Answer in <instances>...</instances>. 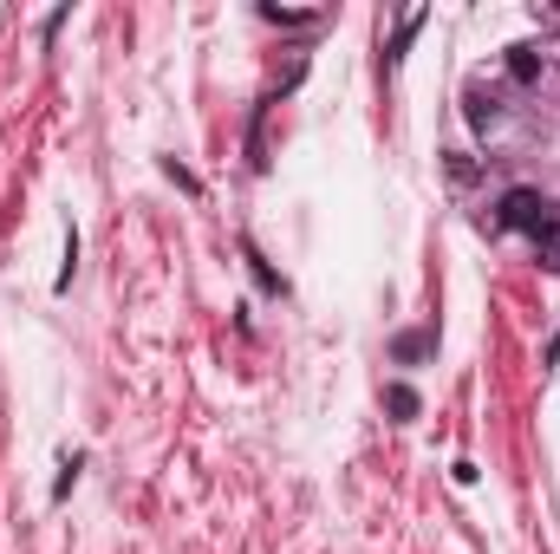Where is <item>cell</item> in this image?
Wrapping results in <instances>:
<instances>
[{
	"mask_svg": "<svg viewBox=\"0 0 560 554\" xmlns=\"http://www.w3.org/2000/svg\"><path fill=\"white\" fill-rule=\"evenodd\" d=\"M509 72H515L522 85H535V79H541V53H535V46H515V53H509Z\"/></svg>",
	"mask_w": 560,
	"mask_h": 554,
	"instance_id": "cell-3",
	"label": "cell"
},
{
	"mask_svg": "<svg viewBox=\"0 0 560 554\" xmlns=\"http://www.w3.org/2000/svg\"><path fill=\"white\" fill-rule=\"evenodd\" d=\"M392 412H398V417H418V392H411V385H392Z\"/></svg>",
	"mask_w": 560,
	"mask_h": 554,
	"instance_id": "cell-5",
	"label": "cell"
},
{
	"mask_svg": "<svg viewBox=\"0 0 560 554\" xmlns=\"http://www.w3.org/2000/svg\"><path fill=\"white\" fill-rule=\"evenodd\" d=\"M423 346H430V339H423V333H405V339H398V359H418Z\"/></svg>",
	"mask_w": 560,
	"mask_h": 554,
	"instance_id": "cell-6",
	"label": "cell"
},
{
	"mask_svg": "<svg viewBox=\"0 0 560 554\" xmlns=\"http://www.w3.org/2000/svg\"><path fill=\"white\" fill-rule=\"evenodd\" d=\"M268 26H313V13H293V7H261Z\"/></svg>",
	"mask_w": 560,
	"mask_h": 554,
	"instance_id": "cell-4",
	"label": "cell"
},
{
	"mask_svg": "<svg viewBox=\"0 0 560 554\" xmlns=\"http://www.w3.org/2000/svg\"><path fill=\"white\" fill-rule=\"evenodd\" d=\"M541 222H555V216H548V203H541L535 189H509V196H502V229H528V235H535Z\"/></svg>",
	"mask_w": 560,
	"mask_h": 554,
	"instance_id": "cell-1",
	"label": "cell"
},
{
	"mask_svg": "<svg viewBox=\"0 0 560 554\" xmlns=\"http://www.w3.org/2000/svg\"><path fill=\"white\" fill-rule=\"evenodd\" d=\"M535 255H541V262H548V268L560 275V216H555V222H541V229H535Z\"/></svg>",
	"mask_w": 560,
	"mask_h": 554,
	"instance_id": "cell-2",
	"label": "cell"
}]
</instances>
